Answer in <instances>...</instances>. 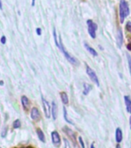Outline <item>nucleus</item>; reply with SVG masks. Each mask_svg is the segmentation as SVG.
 Listing matches in <instances>:
<instances>
[{
  "label": "nucleus",
  "instance_id": "1",
  "mask_svg": "<svg viewBox=\"0 0 131 148\" xmlns=\"http://www.w3.org/2000/svg\"><path fill=\"white\" fill-rule=\"evenodd\" d=\"M130 9L126 0H121L120 2V23H123L124 19L129 16Z\"/></svg>",
  "mask_w": 131,
  "mask_h": 148
},
{
  "label": "nucleus",
  "instance_id": "2",
  "mask_svg": "<svg viewBox=\"0 0 131 148\" xmlns=\"http://www.w3.org/2000/svg\"><path fill=\"white\" fill-rule=\"evenodd\" d=\"M60 49H61V51H62V53H63V55L65 56L66 59H67V60H68L71 64L74 65V66H79V64H80L79 60H77L76 58L73 57V56H71L70 53H69L68 52H67V50L66 49L64 46H63V44H62V40H61V39H60Z\"/></svg>",
  "mask_w": 131,
  "mask_h": 148
},
{
  "label": "nucleus",
  "instance_id": "3",
  "mask_svg": "<svg viewBox=\"0 0 131 148\" xmlns=\"http://www.w3.org/2000/svg\"><path fill=\"white\" fill-rule=\"evenodd\" d=\"M86 73L89 76V77L90 78V79L94 83L97 84V86H99V79L97 77V75L96 74L95 71H93L91 67L90 66H88L87 64H86Z\"/></svg>",
  "mask_w": 131,
  "mask_h": 148
},
{
  "label": "nucleus",
  "instance_id": "4",
  "mask_svg": "<svg viewBox=\"0 0 131 148\" xmlns=\"http://www.w3.org/2000/svg\"><path fill=\"white\" fill-rule=\"evenodd\" d=\"M87 26H88V32L93 39H95L97 36L96 34V31L97 29V25L95 23H93L91 19H88L87 22Z\"/></svg>",
  "mask_w": 131,
  "mask_h": 148
},
{
  "label": "nucleus",
  "instance_id": "5",
  "mask_svg": "<svg viewBox=\"0 0 131 148\" xmlns=\"http://www.w3.org/2000/svg\"><path fill=\"white\" fill-rule=\"evenodd\" d=\"M42 102H43V107L45 116L47 119H49V118H50V116L52 115V107L49 103V102L46 99H44L43 97H42Z\"/></svg>",
  "mask_w": 131,
  "mask_h": 148
},
{
  "label": "nucleus",
  "instance_id": "6",
  "mask_svg": "<svg viewBox=\"0 0 131 148\" xmlns=\"http://www.w3.org/2000/svg\"><path fill=\"white\" fill-rule=\"evenodd\" d=\"M51 137H52V142H53V145L59 147L61 145V137L60 136V134L57 131H53L51 133Z\"/></svg>",
  "mask_w": 131,
  "mask_h": 148
},
{
  "label": "nucleus",
  "instance_id": "7",
  "mask_svg": "<svg viewBox=\"0 0 131 148\" xmlns=\"http://www.w3.org/2000/svg\"><path fill=\"white\" fill-rule=\"evenodd\" d=\"M31 118L35 121H38L40 119V113H39V110L36 107H33L31 110Z\"/></svg>",
  "mask_w": 131,
  "mask_h": 148
},
{
  "label": "nucleus",
  "instance_id": "8",
  "mask_svg": "<svg viewBox=\"0 0 131 148\" xmlns=\"http://www.w3.org/2000/svg\"><path fill=\"white\" fill-rule=\"evenodd\" d=\"M117 46L119 48L122 46L123 43V35L121 29H119L117 32Z\"/></svg>",
  "mask_w": 131,
  "mask_h": 148
},
{
  "label": "nucleus",
  "instance_id": "9",
  "mask_svg": "<svg viewBox=\"0 0 131 148\" xmlns=\"http://www.w3.org/2000/svg\"><path fill=\"white\" fill-rule=\"evenodd\" d=\"M115 138L116 142L117 143H120V142L123 140V132L122 130L120 129V127H117V128L116 129Z\"/></svg>",
  "mask_w": 131,
  "mask_h": 148
},
{
  "label": "nucleus",
  "instance_id": "10",
  "mask_svg": "<svg viewBox=\"0 0 131 148\" xmlns=\"http://www.w3.org/2000/svg\"><path fill=\"white\" fill-rule=\"evenodd\" d=\"M21 102H22L24 110H28L29 108V99L25 96H23L21 98Z\"/></svg>",
  "mask_w": 131,
  "mask_h": 148
},
{
  "label": "nucleus",
  "instance_id": "11",
  "mask_svg": "<svg viewBox=\"0 0 131 148\" xmlns=\"http://www.w3.org/2000/svg\"><path fill=\"white\" fill-rule=\"evenodd\" d=\"M124 101L127 107V110L129 113H131V98L129 96H124Z\"/></svg>",
  "mask_w": 131,
  "mask_h": 148
},
{
  "label": "nucleus",
  "instance_id": "12",
  "mask_svg": "<svg viewBox=\"0 0 131 148\" xmlns=\"http://www.w3.org/2000/svg\"><path fill=\"white\" fill-rule=\"evenodd\" d=\"M57 105H56L55 102L53 101L52 102V116H53V118L54 120H56V118H57Z\"/></svg>",
  "mask_w": 131,
  "mask_h": 148
},
{
  "label": "nucleus",
  "instance_id": "13",
  "mask_svg": "<svg viewBox=\"0 0 131 148\" xmlns=\"http://www.w3.org/2000/svg\"><path fill=\"white\" fill-rule=\"evenodd\" d=\"M84 47H85L86 49L91 55L93 56H98V53H97V51L95 50L93 48H92L89 44L84 43Z\"/></svg>",
  "mask_w": 131,
  "mask_h": 148
},
{
  "label": "nucleus",
  "instance_id": "14",
  "mask_svg": "<svg viewBox=\"0 0 131 148\" xmlns=\"http://www.w3.org/2000/svg\"><path fill=\"white\" fill-rule=\"evenodd\" d=\"M36 134L37 136H38V138L39 139V140L43 142V143H46V137H45V134L43 132V130L41 129H37Z\"/></svg>",
  "mask_w": 131,
  "mask_h": 148
},
{
  "label": "nucleus",
  "instance_id": "15",
  "mask_svg": "<svg viewBox=\"0 0 131 148\" xmlns=\"http://www.w3.org/2000/svg\"><path fill=\"white\" fill-rule=\"evenodd\" d=\"M60 97H61V100H62V103L64 105L69 103V97L68 95L66 92H60Z\"/></svg>",
  "mask_w": 131,
  "mask_h": 148
},
{
  "label": "nucleus",
  "instance_id": "16",
  "mask_svg": "<svg viewBox=\"0 0 131 148\" xmlns=\"http://www.w3.org/2000/svg\"><path fill=\"white\" fill-rule=\"evenodd\" d=\"M92 85H90V84L86 83H84V84H83V95H87L88 93L92 90Z\"/></svg>",
  "mask_w": 131,
  "mask_h": 148
},
{
  "label": "nucleus",
  "instance_id": "17",
  "mask_svg": "<svg viewBox=\"0 0 131 148\" xmlns=\"http://www.w3.org/2000/svg\"><path fill=\"white\" fill-rule=\"evenodd\" d=\"M65 128L67 129V130H64L65 132H66V133H67V134H68V135H69L72 139H73V140L76 142V136H75V134H74V133L73 132V130H72L71 129H69V128H67V127H65Z\"/></svg>",
  "mask_w": 131,
  "mask_h": 148
},
{
  "label": "nucleus",
  "instance_id": "18",
  "mask_svg": "<svg viewBox=\"0 0 131 148\" xmlns=\"http://www.w3.org/2000/svg\"><path fill=\"white\" fill-rule=\"evenodd\" d=\"M63 116H64V120H66L67 123H70V124L72 125H74L73 122L71 120H69V117H68V115H67V110L65 106L63 107Z\"/></svg>",
  "mask_w": 131,
  "mask_h": 148
},
{
  "label": "nucleus",
  "instance_id": "19",
  "mask_svg": "<svg viewBox=\"0 0 131 148\" xmlns=\"http://www.w3.org/2000/svg\"><path fill=\"white\" fill-rule=\"evenodd\" d=\"M13 128L14 129H18V128H19V127H21V122L20 120H15L13 122Z\"/></svg>",
  "mask_w": 131,
  "mask_h": 148
},
{
  "label": "nucleus",
  "instance_id": "20",
  "mask_svg": "<svg viewBox=\"0 0 131 148\" xmlns=\"http://www.w3.org/2000/svg\"><path fill=\"white\" fill-rule=\"evenodd\" d=\"M53 36H54V39H55L56 45L57 46V47L60 48V43H59V42H58L57 40V35H56V31L55 28H54V29H53Z\"/></svg>",
  "mask_w": 131,
  "mask_h": 148
},
{
  "label": "nucleus",
  "instance_id": "21",
  "mask_svg": "<svg viewBox=\"0 0 131 148\" xmlns=\"http://www.w3.org/2000/svg\"><path fill=\"white\" fill-rule=\"evenodd\" d=\"M78 140H79V143H80V145L81 148H85V143L83 142V140L82 138V136H80L78 138Z\"/></svg>",
  "mask_w": 131,
  "mask_h": 148
},
{
  "label": "nucleus",
  "instance_id": "22",
  "mask_svg": "<svg viewBox=\"0 0 131 148\" xmlns=\"http://www.w3.org/2000/svg\"><path fill=\"white\" fill-rule=\"evenodd\" d=\"M127 61H128V66H129V69H130V73L131 75V56L129 54H127Z\"/></svg>",
  "mask_w": 131,
  "mask_h": 148
},
{
  "label": "nucleus",
  "instance_id": "23",
  "mask_svg": "<svg viewBox=\"0 0 131 148\" xmlns=\"http://www.w3.org/2000/svg\"><path fill=\"white\" fill-rule=\"evenodd\" d=\"M63 140H64V145H65V148H71L70 147V144H69V141L66 138L63 139Z\"/></svg>",
  "mask_w": 131,
  "mask_h": 148
},
{
  "label": "nucleus",
  "instance_id": "24",
  "mask_svg": "<svg viewBox=\"0 0 131 148\" xmlns=\"http://www.w3.org/2000/svg\"><path fill=\"white\" fill-rule=\"evenodd\" d=\"M126 29L128 32H131V22L129 21V22H127V25H126Z\"/></svg>",
  "mask_w": 131,
  "mask_h": 148
},
{
  "label": "nucleus",
  "instance_id": "25",
  "mask_svg": "<svg viewBox=\"0 0 131 148\" xmlns=\"http://www.w3.org/2000/svg\"><path fill=\"white\" fill-rule=\"evenodd\" d=\"M0 41H1V43L2 44H5V42H6V37L5 36H2Z\"/></svg>",
  "mask_w": 131,
  "mask_h": 148
},
{
  "label": "nucleus",
  "instance_id": "26",
  "mask_svg": "<svg viewBox=\"0 0 131 148\" xmlns=\"http://www.w3.org/2000/svg\"><path fill=\"white\" fill-rule=\"evenodd\" d=\"M36 33L38 36H41L42 34V29L40 28H37L36 29Z\"/></svg>",
  "mask_w": 131,
  "mask_h": 148
},
{
  "label": "nucleus",
  "instance_id": "27",
  "mask_svg": "<svg viewBox=\"0 0 131 148\" xmlns=\"http://www.w3.org/2000/svg\"><path fill=\"white\" fill-rule=\"evenodd\" d=\"M90 148H95V145H94V143H91V146H90Z\"/></svg>",
  "mask_w": 131,
  "mask_h": 148
},
{
  "label": "nucleus",
  "instance_id": "28",
  "mask_svg": "<svg viewBox=\"0 0 131 148\" xmlns=\"http://www.w3.org/2000/svg\"><path fill=\"white\" fill-rule=\"evenodd\" d=\"M35 1L36 0H32V6H34L35 5Z\"/></svg>",
  "mask_w": 131,
  "mask_h": 148
},
{
  "label": "nucleus",
  "instance_id": "29",
  "mask_svg": "<svg viewBox=\"0 0 131 148\" xmlns=\"http://www.w3.org/2000/svg\"><path fill=\"white\" fill-rule=\"evenodd\" d=\"M129 122H130V130H131V116H130Z\"/></svg>",
  "mask_w": 131,
  "mask_h": 148
},
{
  "label": "nucleus",
  "instance_id": "30",
  "mask_svg": "<svg viewBox=\"0 0 131 148\" xmlns=\"http://www.w3.org/2000/svg\"><path fill=\"white\" fill-rule=\"evenodd\" d=\"M0 9H2V3L1 2V0H0Z\"/></svg>",
  "mask_w": 131,
  "mask_h": 148
},
{
  "label": "nucleus",
  "instance_id": "31",
  "mask_svg": "<svg viewBox=\"0 0 131 148\" xmlns=\"http://www.w3.org/2000/svg\"><path fill=\"white\" fill-rule=\"evenodd\" d=\"M116 148H121V147H120V145L119 144V143H117V145Z\"/></svg>",
  "mask_w": 131,
  "mask_h": 148
},
{
  "label": "nucleus",
  "instance_id": "32",
  "mask_svg": "<svg viewBox=\"0 0 131 148\" xmlns=\"http://www.w3.org/2000/svg\"><path fill=\"white\" fill-rule=\"evenodd\" d=\"M3 85V82L2 81H0V86Z\"/></svg>",
  "mask_w": 131,
  "mask_h": 148
},
{
  "label": "nucleus",
  "instance_id": "33",
  "mask_svg": "<svg viewBox=\"0 0 131 148\" xmlns=\"http://www.w3.org/2000/svg\"><path fill=\"white\" fill-rule=\"evenodd\" d=\"M0 148H1V147H0Z\"/></svg>",
  "mask_w": 131,
  "mask_h": 148
}]
</instances>
